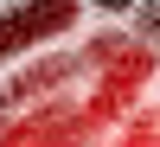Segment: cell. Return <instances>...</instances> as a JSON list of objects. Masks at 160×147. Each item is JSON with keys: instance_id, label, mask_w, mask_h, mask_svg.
I'll list each match as a JSON object with an SVG mask.
<instances>
[{"instance_id": "1", "label": "cell", "mask_w": 160, "mask_h": 147, "mask_svg": "<svg viewBox=\"0 0 160 147\" xmlns=\"http://www.w3.org/2000/svg\"><path fill=\"white\" fill-rule=\"evenodd\" d=\"M71 19H77V0H26V7L0 13V64L45 45V38H58Z\"/></svg>"}, {"instance_id": "2", "label": "cell", "mask_w": 160, "mask_h": 147, "mask_svg": "<svg viewBox=\"0 0 160 147\" xmlns=\"http://www.w3.org/2000/svg\"><path fill=\"white\" fill-rule=\"evenodd\" d=\"M96 7H135V0H96Z\"/></svg>"}]
</instances>
